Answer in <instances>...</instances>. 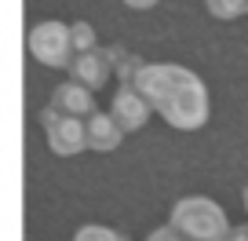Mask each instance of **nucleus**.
Segmentation results:
<instances>
[{
	"label": "nucleus",
	"mask_w": 248,
	"mask_h": 241,
	"mask_svg": "<svg viewBox=\"0 0 248 241\" xmlns=\"http://www.w3.org/2000/svg\"><path fill=\"white\" fill-rule=\"evenodd\" d=\"M132 84L150 102V110L161 113L179 132H197V128L208 125V113H212L208 88L194 70L175 63H146L135 70Z\"/></svg>",
	"instance_id": "f257e3e1"
},
{
	"label": "nucleus",
	"mask_w": 248,
	"mask_h": 241,
	"mask_svg": "<svg viewBox=\"0 0 248 241\" xmlns=\"http://www.w3.org/2000/svg\"><path fill=\"white\" fill-rule=\"evenodd\" d=\"M168 223L175 226L179 234H186L190 241H223L226 230H230V219H226L223 205H216L204 194L179 197V201L171 205Z\"/></svg>",
	"instance_id": "f03ea898"
},
{
	"label": "nucleus",
	"mask_w": 248,
	"mask_h": 241,
	"mask_svg": "<svg viewBox=\"0 0 248 241\" xmlns=\"http://www.w3.org/2000/svg\"><path fill=\"white\" fill-rule=\"evenodd\" d=\"M26 48L37 59L40 66H51V70H62V66L73 63V40H70V26L59 22V18H44L30 30L26 37Z\"/></svg>",
	"instance_id": "7ed1b4c3"
},
{
	"label": "nucleus",
	"mask_w": 248,
	"mask_h": 241,
	"mask_svg": "<svg viewBox=\"0 0 248 241\" xmlns=\"http://www.w3.org/2000/svg\"><path fill=\"white\" fill-rule=\"evenodd\" d=\"M40 128H44L47 150H51L55 157H73V154H80V150H88V132H84V125H80V117L59 113L51 102L40 110Z\"/></svg>",
	"instance_id": "20e7f679"
},
{
	"label": "nucleus",
	"mask_w": 248,
	"mask_h": 241,
	"mask_svg": "<svg viewBox=\"0 0 248 241\" xmlns=\"http://www.w3.org/2000/svg\"><path fill=\"white\" fill-rule=\"evenodd\" d=\"M109 113H113V121L124 128V132H139V128L150 121L154 110H150V102L139 95L135 84H121L117 95H113V110H109Z\"/></svg>",
	"instance_id": "39448f33"
},
{
	"label": "nucleus",
	"mask_w": 248,
	"mask_h": 241,
	"mask_svg": "<svg viewBox=\"0 0 248 241\" xmlns=\"http://www.w3.org/2000/svg\"><path fill=\"white\" fill-rule=\"evenodd\" d=\"M70 73H73V80H80L84 88H102L109 80V73H113V66H109V59H106V51L102 48H95V51H80V55H73V63H70Z\"/></svg>",
	"instance_id": "423d86ee"
},
{
	"label": "nucleus",
	"mask_w": 248,
	"mask_h": 241,
	"mask_svg": "<svg viewBox=\"0 0 248 241\" xmlns=\"http://www.w3.org/2000/svg\"><path fill=\"white\" fill-rule=\"evenodd\" d=\"M51 106L59 110V113H70V117L95 113V92H92V88H84L80 80H66V84L55 88Z\"/></svg>",
	"instance_id": "0eeeda50"
},
{
	"label": "nucleus",
	"mask_w": 248,
	"mask_h": 241,
	"mask_svg": "<svg viewBox=\"0 0 248 241\" xmlns=\"http://www.w3.org/2000/svg\"><path fill=\"white\" fill-rule=\"evenodd\" d=\"M84 132H88V150H99V154L117 150V146H121V139H124V128L113 121V113H99V110L88 113Z\"/></svg>",
	"instance_id": "6e6552de"
},
{
	"label": "nucleus",
	"mask_w": 248,
	"mask_h": 241,
	"mask_svg": "<svg viewBox=\"0 0 248 241\" xmlns=\"http://www.w3.org/2000/svg\"><path fill=\"white\" fill-rule=\"evenodd\" d=\"M73 241H128L121 230H113V226H102V223H84L77 234H73Z\"/></svg>",
	"instance_id": "1a4fd4ad"
},
{
	"label": "nucleus",
	"mask_w": 248,
	"mask_h": 241,
	"mask_svg": "<svg viewBox=\"0 0 248 241\" xmlns=\"http://www.w3.org/2000/svg\"><path fill=\"white\" fill-rule=\"evenodd\" d=\"M70 40H73V51H95L99 40H95V26L92 22H73L70 26Z\"/></svg>",
	"instance_id": "9d476101"
},
{
	"label": "nucleus",
	"mask_w": 248,
	"mask_h": 241,
	"mask_svg": "<svg viewBox=\"0 0 248 241\" xmlns=\"http://www.w3.org/2000/svg\"><path fill=\"white\" fill-rule=\"evenodd\" d=\"M245 4H248V0H204V8H208V15L223 18V22H230V18L245 15Z\"/></svg>",
	"instance_id": "9b49d317"
},
{
	"label": "nucleus",
	"mask_w": 248,
	"mask_h": 241,
	"mask_svg": "<svg viewBox=\"0 0 248 241\" xmlns=\"http://www.w3.org/2000/svg\"><path fill=\"white\" fill-rule=\"evenodd\" d=\"M146 241H190V238H186V234H179L175 226L168 223V226H161V230H154V234H150Z\"/></svg>",
	"instance_id": "f8f14e48"
},
{
	"label": "nucleus",
	"mask_w": 248,
	"mask_h": 241,
	"mask_svg": "<svg viewBox=\"0 0 248 241\" xmlns=\"http://www.w3.org/2000/svg\"><path fill=\"white\" fill-rule=\"evenodd\" d=\"M223 241H248V223H245V226H230Z\"/></svg>",
	"instance_id": "ddd939ff"
},
{
	"label": "nucleus",
	"mask_w": 248,
	"mask_h": 241,
	"mask_svg": "<svg viewBox=\"0 0 248 241\" xmlns=\"http://www.w3.org/2000/svg\"><path fill=\"white\" fill-rule=\"evenodd\" d=\"M124 4H128L132 11H150V8H157L161 0H124Z\"/></svg>",
	"instance_id": "4468645a"
},
{
	"label": "nucleus",
	"mask_w": 248,
	"mask_h": 241,
	"mask_svg": "<svg viewBox=\"0 0 248 241\" xmlns=\"http://www.w3.org/2000/svg\"><path fill=\"white\" fill-rule=\"evenodd\" d=\"M241 201H245V212H248V187L241 190Z\"/></svg>",
	"instance_id": "2eb2a0df"
},
{
	"label": "nucleus",
	"mask_w": 248,
	"mask_h": 241,
	"mask_svg": "<svg viewBox=\"0 0 248 241\" xmlns=\"http://www.w3.org/2000/svg\"><path fill=\"white\" fill-rule=\"evenodd\" d=\"M245 15H248V4H245Z\"/></svg>",
	"instance_id": "dca6fc26"
}]
</instances>
